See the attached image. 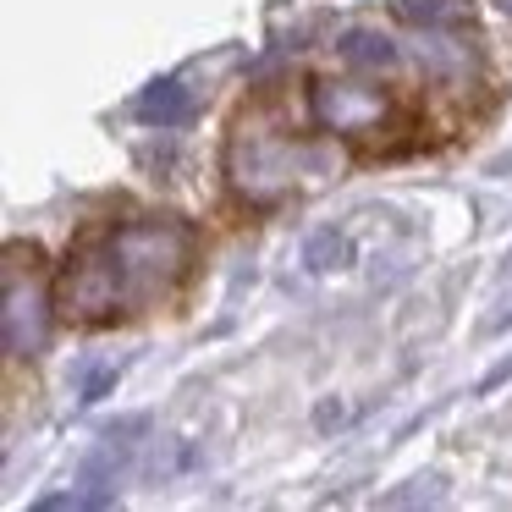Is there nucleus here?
<instances>
[{
  "label": "nucleus",
  "instance_id": "f257e3e1",
  "mask_svg": "<svg viewBox=\"0 0 512 512\" xmlns=\"http://www.w3.org/2000/svg\"><path fill=\"white\" fill-rule=\"evenodd\" d=\"M188 254H193V237L177 221H138V226H122V232H105L67 259L56 303L72 320H111L122 309L160 298L182 276Z\"/></svg>",
  "mask_w": 512,
  "mask_h": 512
},
{
  "label": "nucleus",
  "instance_id": "f03ea898",
  "mask_svg": "<svg viewBox=\"0 0 512 512\" xmlns=\"http://www.w3.org/2000/svg\"><path fill=\"white\" fill-rule=\"evenodd\" d=\"M314 111H320L325 127H336V133H358V127H375L380 116H386V100L369 89H347V83H325L320 94H314Z\"/></svg>",
  "mask_w": 512,
  "mask_h": 512
},
{
  "label": "nucleus",
  "instance_id": "7ed1b4c3",
  "mask_svg": "<svg viewBox=\"0 0 512 512\" xmlns=\"http://www.w3.org/2000/svg\"><path fill=\"white\" fill-rule=\"evenodd\" d=\"M391 12L413 28H463L468 0H391Z\"/></svg>",
  "mask_w": 512,
  "mask_h": 512
},
{
  "label": "nucleus",
  "instance_id": "20e7f679",
  "mask_svg": "<svg viewBox=\"0 0 512 512\" xmlns=\"http://www.w3.org/2000/svg\"><path fill=\"white\" fill-rule=\"evenodd\" d=\"M138 111H144L149 122L171 127V122H182V116H188V94H182L177 83H160L155 94H144V105H138Z\"/></svg>",
  "mask_w": 512,
  "mask_h": 512
},
{
  "label": "nucleus",
  "instance_id": "39448f33",
  "mask_svg": "<svg viewBox=\"0 0 512 512\" xmlns=\"http://www.w3.org/2000/svg\"><path fill=\"white\" fill-rule=\"evenodd\" d=\"M347 61H364V67H391V61H397V50H391V39L358 34L353 45H347Z\"/></svg>",
  "mask_w": 512,
  "mask_h": 512
},
{
  "label": "nucleus",
  "instance_id": "423d86ee",
  "mask_svg": "<svg viewBox=\"0 0 512 512\" xmlns=\"http://www.w3.org/2000/svg\"><path fill=\"white\" fill-rule=\"evenodd\" d=\"M496 6H507V12H512V0H496Z\"/></svg>",
  "mask_w": 512,
  "mask_h": 512
}]
</instances>
